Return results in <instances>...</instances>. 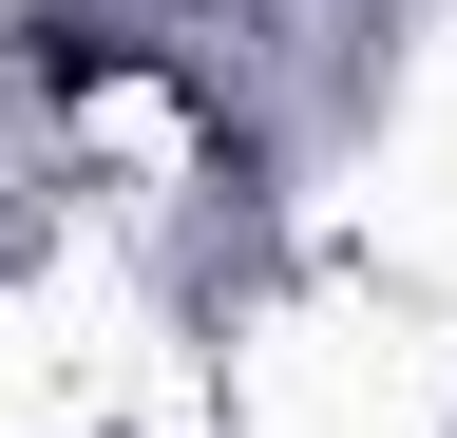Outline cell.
<instances>
[{
  "mask_svg": "<svg viewBox=\"0 0 457 438\" xmlns=\"http://www.w3.org/2000/svg\"><path fill=\"white\" fill-rule=\"evenodd\" d=\"M96 77H134V38L114 20H38V95H96Z\"/></svg>",
  "mask_w": 457,
  "mask_h": 438,
  "instance_id": "6da1fadb",
  "label": "cell"
}]
</instances>
